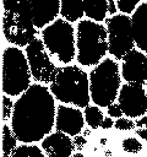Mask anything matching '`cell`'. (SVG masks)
<instances>
[{
  "mask_svg": "<svg viewBox=\"0 0 147 157\" xmlns=\"http://www.w3.org/2000/svg\"><path fill=\"white\" fill-rule=\"evenodd\" d=\"M12 112H13V103L12 99L9 96H2V119L4 121H6L7 119H10L12 117Z\"/></svg>",
  "mask_w": 147,
  "mask_h": 157,
  "instance_id": "23",
  "label": "cell"
},
{
  "mask_svg": "<svg viewBox=\"0 0 147 157\" xmlns=\"http://www.w3.org/2000/svg\"><path fill=\"white\" fill-rule=\"evenodd\" d=\"M91 99L98 107H109L118 99L121 87L120 67L113 59H103L89 72Z\"/></svg>",
  "mask_w": 147,
  "mask_h": 157,
  "instance_id": "5",
  "label": "cell"
},
{
  "mask_svg": "<svg viewBox=\"0 0 147 157\" xmlns=\"http://www.w3.org/2000/svg\"><path fill=\"white\" fill-rule=\"evenodd\" d=\"M29 6L37 28L47 27L60 13V0H29Z\"/></svg>",
  "mask_w": 147,
  "mask_h": 157,
  "instance_id": "14",
  "label": "cell"
},
{
  "mask_svg": "<svg viewBox=\"0 0 147 157\" xmlns=\"http://www.w3.org/2000/svg\"><path fill=\"white\" fill-rule=\"evenodd\" d=\"M118 10L121 11V13H132V11L136 10L138 6L140 0H115Z\"/></svg>",
  "mask_w": 147,
  "mask_h": 157,
  "instance_id": "21",
  "label": "cell"
},
{
  "mask_svg": "<svg viewBox=\"0 0 147 157\" xmlns=\"http://www.w3.org/2000/svg\"><path fill=\"white\" fill-rule=\"evenodd\" d=\"M121 76L126 82L146 83L147 82V54L132 49L123 58Z\"/></svg>",
  "mask_w": 147,
  "mask_h": 157,
  "instance_id": "11",
  "label": "cell"
},
{
  "mask_svg": "<svg viewBox=\"0 0 147 157\" xmlns=\"http://www.w3.org/2000/svg\"><path fill=\"white\" fill-rule=\"evenodd\" d=\"M123 110H121V108H120V105L119 104H116V103H111L109 107H108V115L111 118H121L123 117Z\"/></svg>",
  "mask_w": 147,
  "mask_h": 157,
  "instance_id": "25",
  "label": "cell"
},
{
  "mask_svg": "<svg viewBox=\"0 0 147 157\" xmlns=\"http://www.w3.org/2000/svg\"><path fill=\"white\" fill-rule=\"evenodd\" d=\"M118 104L129 118H138L147 112V92L143 85L127 82L120 87Z\"/></svg>",
  "mask_w": 147,
  "mask_h": 157,
  "instance_id": "10",
  "label": "cell"
},
{
  "mask_svg": "<svg viewBox=\"0 0 147 157\" xmlns=\"http://www.w3.org/2000/svg\"><path fill=\"white\" fill-rule=\"evenodd\" d=\"M104 119L103 112L98 105H87L85 108V120L91 129H98Z\"/></svg>",
  "mask_w": 147,
  "mask_h": 157,
  "instance_id": "19",
  "label": "cell"
},
{
  "mask_svg": "<svg viewBox=\"0 0 147 157\" xmlns=\"http://www.w3.org/2000/svg\"><path fill=\"white\" fill-rule=\"evenodd\" d=\"M85 15L96 22L107 20V13H109L108 0H83Z\"/></svg>",
  "mask_w": 147,
  "mask_h": 157,
  "instance_id": "16",
  "label": "cell"
},
{
  "mask_svg": "<svg viewBox=\"0 0 147 157\" xmlns=\"http://www.w3.org/2000/svg\"><path fill=\"white\" fill-rule=\"evenodd\" d=\"M49 88L40 83L31 85L15 102L11 129L18 141H42L54 128L56 105Z\"/></svg>",
  "mask_w": 147,
  "mask_h": 157,
  "instance_id": "1",
  "label": "cell"
},
{
  "mask_svg": "<svg viewBox=\"0 0 147 157\" xmlns=\"http://www.w3.org/2000/svg\"><path fill=\"white\" fill-rule=\"evenodd\" d=\"M72 141H74L75 148H76L77 151H81V150L83 148V146L86 145V142H87V141H86V137L82 136V135H80V134H78V135H75Z\"/></svg>",
  "mask_w": 147,
  "mask_h": 157,
  "instance_id": "26",
  "label": "cell"
},
{
  "mask_svg": "<svg viewBox=\"0 0 147 157\" xmlns=\"http://www.w3.org/2000/svg\"><path fill=\"white\" fill-rule=\"evenodd\" d=\"M26 56L28 60L32 77L37 82L50 85L59 67H56L55 64L50 60L43 40L36 37L26 47Z\"/></svg>",
  "mask_w": 147,
  "mask_h": 157,
  "instance_id": "9",
  "label": "cell"
},
{
  "mask_svg": "<svg viewBox=\"0 0 147 157\" xmlns=\"http://www.w3.org/2000/svg\"><path fill=\"white\" fill-rule=\"evenodd\" d=\"M10 157H47L44 156L40 147L32 144H23L17 146Z\"/></svg>",
  "mask_w": 147,
  "mask_h": 157,
  "instance_id": "20",
  "label": "cell"
},
{
  "mask_svg": "<svg viewBox=\"0 0 147 157\" xmlns=\"http://www.w3.org/2000/svg\"><path fill=\"white\" fill-rule=\"evenodd\" d=\"M89 134H91V130H89V129H85V131H83V136L86 137V136H88Z\"/></svg>",
  "mask_w": 147,
  "mask_h": 157,
  "instance_id": "31",
  "label": "cell"
},
{
  "mask_svg": "<svg viewBox=\"0 0 147 157\" xmlns=\"http://www.w3.org/2000/svg\"><path fill=\"white\" fill-rule=\"evenodd\" d=\"M100 144H102V145L107 144V139H100Z\"/></svg>",
  "mask_w": 147,
  "mask_h": 157,
  "instance_id": "33",
  "label": "cell"
},
{
  "mask_svg": "<svg viewBox=\"0 0 147 157\" xmlns=\"http://www.w3.org/2000/svg\"><path fill=\"white\" fill-rule=\"evenodd\" d=\"M85 118L78 108L60 104L56 107L55 129L56 131L65 132L70 136L78 135L85 126Z\"/></svg>",
  "mask_w": 147,
  "mask_h": 157,
  "instance_id": "12",
  "label": "cell"
},
{
  "mask_svg": "<svg viewBox=\"0 0 147 157\" xmlns=\"http://www.w3.org/2000/svg\"><path fill=\"white\" fill-rule=\"evenodd\" d=\"M2 33L16 47H27L37 34L29 0H2Z\"/></svg>",
  "mask_w": 147,
  "mask_h": 157,
  "instance_id": "3",
  "label": "cell"
},
{
  "mask_svg": "<svg viewBox=\"0 0 147 157\" xmlns=\"http://www.w3.org/2000/svg\"><path fill=\"white\" fill-rule=\"evenodd\" d=\"M17 137L15 136L12 129L4 124L2 125V157H10L16 150Z\"/></svg>",
  "mask_w": 147,
  "mask_h": 157,
  "instance_id": "18",
  "label": "cell"
},
{
  "mask_svg": "<svg viewBox=\"0 0 147 157\" xmlns=\"http://www.w3.org/2000/svg\"><path fill=\"white\" fill-rule=\"evenodd\" d=\"M123 148L129 153H137L142 150V144L135 137H126L123 140Z\"/></svg>",
  "mask_w": 147,
  "mask_h": 157,
  "instance_id": "22",
  "label": "cell"
},
{
  "mask_svg": "<svg viewBox=\"0 0 147 157\" xmlns=\"http://www.w3.org/2000/svg\"><path fill=\"white\" fill-rule=\"evenodd\" d=\"M132 32L135 44L147 54V2L140 4L132 12Z\"/></svg>",
  "mask_w": 147,
  "mask_h": 157,
  "instance_id": "15",
  "label": "cell"
},
{
  "mask_svg": "<svg viewBox=\"0 0 147 157\" xmlns=\"http://www.w3.org/2000/svg\"><path fill=\"white\" fill-rule=\"evenodd\" d=\"M136 126L138 129H147V117L143 115L142 118H138L136 121Z\"/></svg>",
  "mask_w": 147,
  "mask_h": 157,
  "instance_id": "28",
  "label": "cell"
},
{
  "mask_svg": "<svg viewBox=\"0 0 147 157\" xmlns=\"http://www.w3.org/2000/svg\"><path fill=\"white\" fill-rule=\"evenodd\" d=\"M114 125V121H113V119L110 118V117H107V118H104L103 119V121H102V125H100V128L102 129H109V128H111Z\"/></svg>",
  "mask_w": 147,
  "mask_h": 157,
  "instance_id": "27",
  "label": "cell"
},
{
  "mask_svg": "<svg viewBox=\"0 0 147 157\" xmlns=\"http://www.w3.org/2000/svg\"><path fill=\"white\" fill-rule=\"evenodd\" d=\"M108 5H109V13H110L111 16L115 15V12L118 11L116 1H114V0H108Z\"/></svg>",
  "mask_w": 147,
  "mask_h": 157,
  "instance_id": "29",
  "label": "cell"
},
{
  "mask_svg": "<svg viewBox=\"0 0 147 157\" xmlns=\"http://www.w3.org/2000/svg\"><path fill=\"white\" fill-rule=\"evenodd\" d=\"M136 134L147 142V129H137L136 130Z\"/></svg>",
  "mask_w": 147,
  "mask_h": 157,
  "instance_id": "30",
  "label": "cell"
},
{
  "mask_svg": "<svg viewBox=\"0 0 147 157\" xmlns=\"http://www.w3.org/2000/svg\"><path fill=\"white\" fill-rule=\"evenodd\" d=\"M76 52L80 65H98L108 53L107 28L92 20L80 21L76 28Z\"/></svg>",
  "mask_w": 147,
  "mask_h": 157,
  "instance_id": "4",
  "label": "cell"
},
{
  "mask_svg": "<svg viewBox=\"0 0 147 157\" xmlns=\"http://www.w3.org/2000/svg\"><path fill=\"white\" fill-rule=\"evenodd\" d=\"M71 157H83V155H82L81 152H76V153L71 155Z\"/></svg>",
  "mask_w": 147,
  "mask_h": 157,
  "instance_id": "32",
  "label": "cell"
},
{
  "mask_svg": "<svg viewBox=\"0 0 147 157\" xmlns=\"http://www.w3.org/2000/svg\"><path fill=\"white\" fill-rule=\"evenodd\" d=\"M53 96L64 104H72L86 108L91 101L89 76L76 65H67L58 69V72L49 85Z\"/></svg>",
  "mask_w": 147,
  "mask_h": 157,
  "instance_id": "2",
  "label": "cell"
},
{
  "mask_svg": "<svg viewBox=\"0 0 147 157\" xmlns=\"http://www.w3.org/2000/svg\"><path fill=\"white\" fill-rule=\"evenodd\" d=\"M75 145L70 135L55 131L42 140V150L47 157H71Z\"/></svg>",
  "mask_w": 147,
  "mask_h": 157,
  "instance_id": "13",
  "label": "cell"
},
{
  "mask_svg": "<svg viewBox=\"0 0 147 157\" xmlns=\"http://www.w3.org/2000/svg\"><path fill=\"white\" fill-rule=\"evenodd\" d=\"M114 126H115V129H118V130L129 131V130H132V129L136 126V123H134L131 119H127V118H119V119L114 123Z\"/></svg>",
  "mask_w": 147,
  "mask_h": 157,
  "instance_id": "24",
  "label": "cell"
},
{
  "mask_svg": "<svg viewBox=\"0 0 147 157\" xmlns=\"http://www.w3.org/2000/svg\"><path fill=\"white\" fill-rule=\"evenodd\" d=\"M31 69L24 53L7 47L2 53V91L7 96H21L31 86Z\"/></svg>",
  "mask_w": 147,
  "mask_h": 157,
  "instance_id": "6",
  "label": "cell"
},
{
  "mask_svg": "<svg viewBox=\"0 0 147 157\" xmlns=\"http://www.w3.org/2000/svg\"><path fill=\"white\" fill-rule=\"evenodd\" d=\"M42 40L51 56L58 61L69 64L76 55V38L72 25L64 20L58 18L42 31Z\"/></svg>",
  "mask_w": 147,
  "mask_h": 157,
  "instance_id": "7",
  "label": "cell"
},
{
  "mask_svg": "<svg viewBox=\"0 0 147 157\" xmlns=\"http://www.w3.org/2000/svg\"><path fill=\"white\" fill-rule=\"evenodd\" d=\"M146 92H147V82H146Z\"/></svg>",
  "mask_w": 147,
  "mask_h": 157,
  "instance_id": "34",
  "label": "cell"
},
{
  "mask_svg": "<svg viewBox=\"0 0 147 157\" xmlns=\"http://www.w3.org/2000/svg\"><path fill=\"white\" fill-rule=\"evenodd\" d=\"M108 32V52L115 59H123L135 48L132 21L126 13L113 15L105 20Z\"/></svg>",
  "mask_w": 147,
  "mask_h": 157,
  "instance_id": "8",
  "label": "cell"
},
{
  "mask_svg": "<svg viewBox=\"0 0 147 157\" xmlns=\"http://www.w3.org/2000/svg\"><path fill=\"white\" fill-rule=\"evenodd\" d=\"M60 15L69 22L78 21L83 17V0H60Z\"/></svg>",
  "mask_w": 147,
  "mask_h": 157,
  "instance_id": "17",
  "label": "cell"
}]
</instances>
